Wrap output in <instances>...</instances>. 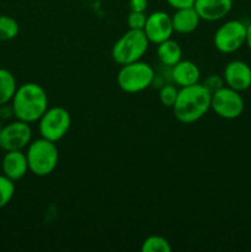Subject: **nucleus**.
<instances>
[{"label":"nucleus","mask_w":251,"mask_h":252,"mask_svg":"<svg viewBox=\"0 0 251 252\" xmlns=\"http://www.w3.org/2000/svg\"><path fill=\"white\" fill-rule=\"evenodd\" d=\"M17 89L16 79L10 70L0 68V107L11 102Z\"/></svg>","instance_id":"nucleus-17"},{"label":"nucleus","mask_w":251,"mask_h":252,"mask_svg":"<svg viewBox=\"0 0 251 252\" xmlns=\"http://www.w3.org/2000/svg\"><path fill=\"white\" fill-rule=\"evenodd\" d=\"M11 107L16 120L27 123L37 122L48 108V96L39 84L25 83L17 86L12 96Z\"/></svg>","instance_id":"nucleus-2"},{"label":"nucleus","mask_w":251,"mask_h":252,"mask_svg":"<svg viewBox=\"0 0 251 252\" xmlns=\"http://www.w3.org/2000/svg\"><path fill=\"white\" fill-rule=\"evenodd\" d=\"M149 39L144 31L128 30L115 42L111 51L112 59L120 65L133 63L142 59L149 48Z\"/></svg>","instance_id":"nucleus-4"},{"label":"nucleus","mask_w":251,"mask_h":252,"mask_svg":"<svg viewBox=\"0 0 251 252\" xmlns=\"http://www.w3.org/2000/svg\"><path fill=\"white\" fill-rule=\"evenodd\" d=\"M167 4L171 7L176 9H184V7H191L194 5L196 0H166Z\"/></svg>","instance_id":"nucleus-24"},{"label":"nucleus","mask_w":251,"mask_h":252,"mask_svg":"<svg viewBox=\"0 0 251 252\" xmlns=\"http://www.w3.org/2000/svg\"><path fill=\"white\" fill-rule=\"evenodd\" d=\"M170 69H171L170 70L171 80L179 88H186V86L199 83L201 70H199L198 65L192 61H182L181 59L179 63H176Z\"/></svg>","instance_id":"nucleus-14"},{"label":"nucleus","mask_w":251,"mask_h":252,"mask_svg":"<svg viewBox=\"0 0 251 252\" xmlns=\"http://www.w3.org/2000/svg\"><path fill=\"white\" fill-rule=\"evenodd\" d=\"M193 7L201 20L219 21L231 11L233 0H196Z\"/></svg>","instance_id":"nucleus-12"},{"label":"nucleus","mask_w":251,"mask_h":252,"mask_svg":"<svg viewBox=\"0 0 251 252\" xmlns=\"http://www.w3.org/2000/svg\"><path fill=\"white\" fill-rule=\"evenodd\" d=\"M223 78L226 86L241 93L251 86V68L243 61H231L224 68Z\"/></svg>","instance_id":"nucleus-11"},{"label":"nucleus","mask_w":251,"mask_h":252,"mask_svg":"<svg viewBox=\"0 0 251 252\" xmlns=\"http://www.w3.org/2000/svg\"><path fill=\"white\" fill-rule=\"evenodd\" d=\"M32 140V129L30 123L16 120L2 126L0 130V149L4 152L24 150Z\"/></svg>","instance_id":"nucleus-9"},{"label":"nucleus","mask_w":251,"mask_h":252,"mask_svg":"<svg viewBox=\"0 0 251 252\" xmlns=\"http://www.w3.org/2000/svg\"><path fill=\"white\" fill-rule=\"evenodd\" d=\"M2 128V121H1V117H0V130H1Z\"/></svg>","instance_id":"nucleus-27"},{"label":"nucleus","mask_w":251,"mask_h":252,"mask_svg":"<svg viewBox=\"0 0 251 252\" xmlns=\"http://www.w3.org/2000/svg\"><path fill=\"white\" fill-rule=\"evenodd\" d=\"M224 78L223 76L218 75V74H212V75H208L206 79H204V81L202 83V85L204 86V88L207 89V90L209 91V93L213 95L214 93H217L218 90H220L224 85Z\"/></svg>","instance_id":"nucleus-23"},{"label":"nucleus","mask_w":251,"mask_h":252,"mask_svg":"<svg viewBox=\"0 0 251 252\" xmlns=\"http://www.w3.org/2000/svg\"><path fill=\"white\" fill-rule=\"evenodd\" d=\"M246 44H248V47L250 48L251 51V24L248 26V30H246Z\"/></svg>","instance_id":"nucleus-26"},{"label":"nucleus","mask_w":251,"mask_h":252,"mask_svg":"<svg viewBox=\"0 0 251 252\" xmlns=\"http://www.w3.org/2000/svg\"><path fill=\"white\" fill-rule=\"evenodd\" d=\"M142 252H171L172 248L169 241L160 235H150L140 246Z\"/></svg>","instance_id":"nucleus-19"},{"label":"nucleus","mask_w":251,"mask_h":252,"mask_svg":"<svg viewBox=\"0 0 251 252\" xmlns=\"http://www.w3.org/2000/svg\"><path fill=\"white\" fill-rule=\"evenodd\" d=\"M148 6V0H129L130 11H145Z\"/></svg>","instance_id":"nucleus-25"},{"label":"nucleus","mask_w":251,"mask_h":252,"mask_svg":"<svg viewBox=\"0 0 251 252\" xmlns=\"http://www.w3.org/2000/svg\"><path fill=\"white\" fill-rule=\"evenodd\" d=\"M211 110L224 120H235L243 113L244 100L239 91L223 86L212 95Z\"/></svg>","instance_id":"nucleus-8"},{"label":"nucleus","mask_w":251,"mask_h":252,"mask_svg":"<svg viewBox=\"0 0 251 252\" xmlns=\"http://www.w3.org/2000/svg\"><path fill=\"white\" fill-rule=\"evenodd\" d=\"M212 94L202 84L179 89V95L172 106L174 116L179 122L191 125L201 120L211 110Z\"/></svg>","instance_id":"nucleus-1"},{"label":"nucleus","mask_w":251,"mask_h":252,"mask_svg":"<svg viewBox=\"0 0 251 252\" xmlns=\"http://www.w3.org/2000/svg\"><path fill=\"white\" fill-rule=\"evenodd\" d=\"M199 21H201V17L198 16L193 6L176 9L174 15H171L172 29L176 33H191L198 27Z\"/></svg>","instance_id":"nucleus-15"},{"label":"nucleus","mask_w":251,"mask_h":252,"mask_svg":"<svg viewBox=\"0 0 251 252\" xmlns=\"http://www.w3.org/2000/svg\"><path fill=\"white\" fill-rule=\"evenodd\" d=\"M246 30L248 26L239 20L226 21L214 33V47L220 53H234L246 42Z\"/></svg>","instance_id":"nucleus-7"},{"label":"nucleus","mask_w":251,"mask_h":252,"mask_svg":"<svg viewBox=\"0 0 251 252\" xmlns=\"http://www.w3.org/2000/svg\"><path fill=\"white\" fill-rule=\"evenodd\" d=\"M71 126V116L66 108L56 106L48 107L38 120V130L42 138L59 142L68 134Z\"/></svg>","instance_id":"nucleus-6"},{"label":"nucleus","mask_w":251,"mask_h":252,"mask_svg":"<svg viewBox=\"0 0 251 252\" xmlns=\"http://www.w3.org/2000/svg\"><path fill=\"white\" fill-rule=\"evenodd\" d=\"M19 22L11 16L0 15V41H11L19 34Z\"/></svg>","instance_id":"nucleus-18"},{"label":"nucleus","mask_w":251,"mask_h":252,"mask_svg":"<svg viewBox=\"0 0 251 252\" xmlns=\"http://www.w3.org/2000/svg\"><path fill=\"white\" fill-rule=\"evenodd\" d=\"M177 95H179V89L175 85H172V84H166V85H162L160 88L159 100L162 106L172 108L177 98Z\"/></svg>","instance_id":"nucleus-21"},{"label":"nucleus","mask_w":251,"mask_h":252,"mask_svg":"<svg viewBox=\"0 0 251 252\" xmlns=\"http://www.w3.org/2000/svg\"><path fill=\"white\" fill-rule=\"evenodd\" d=\"M148 15L145 11H130L127 16V25L129 30H140L143 31L147 22Z\"/></svg>","instance_id":"nucleus-22"},{"label":"nucleus","mask_w":251,"mask_h":252,"mask_svg":"<svg viewBox=\"0 0 251 252\" xmlns=\"http://www.w3.org/2000/svg\"><path fill=\"white\" fill-rule=\"evenodd\" d=\"M14 194L15 182L1 174L0 175V209L4 208L10 203Z\"/></svg>","instance_id":"nucleus-20"},{"label":"nucleus","mask_w":251,"mask_h":252,"mask_svg":"<svg viewBox=\"0 0 251 252\" xmlns=\"http://www.w3.org/2000/svg\"><path fill=\"white\" fill-rule=\"evenodd\" d=\"M150 43L159 44L171 38L174 33L171 16L164 11H155L148 15L147 22L143 29Z\"/></svg>","instance_id":"nucleus-10"},{"label":"nucleus","mask_w":251,"mask_h":252,"mask_svg":"<svg viewBox=\"0 0 251 252\" xmlns=\"http://www.w3.org/2000/svg\"><path fill=\"white\" fill-rule=\"evenodd\" d=\"M155 79V71L150 64L137 61L121 66L117 74L120 89L128 94H137L147 90Z\"/></svg>","instance_id":"nucleus-5"},{"label":"nucleus","mask_w":251,"mask_h":252,"mask_svg":"<svg viewBox=\"0 0 251 252\" xmlns=\"http://www.w3.org/2000/svg\"><path fill=\"white\" fill-rule=\"evenodd\" d=\"M157 54L160 63L167 68H171L182 59L181 47L176 41H172L171 38L157 44Z\"/></svg>","instance_id":"nucleus-16"},{"label":"nucleus","mask_w":251,"mask_h":252,"mask_svg":"<svg viewBox=\"0 0 251 252\" xmlns=\"http://www.w3.org/2000/svg\"><path fill=\"white\" fill-rule=\"evenodd\" d=\"M1 171L2 175L9 177L14 182L25 177L27 171H30L26 153H24L22 150L5 152V155L1 160Z\"/></svg>","instance_id":"nucleus-13"},{"label":"nucleus","mask_w":251,"mask_h":252,"mask_svg":"<svg viewBox=\"0 0 251 252\" xmlns=\"http://www.w3.org/2000/svg\"><path fill=\"white\" fill-rule=\"evenodd\" d=\"M26 158L30 171L36 176L44 177L56 170L59 160V152L56 143L41 137L31 140L27 145Z\"/></svg>","instance_id":"nucleus-3"}]
</instances>
